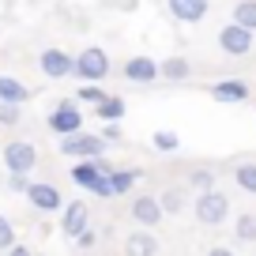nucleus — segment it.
<instances>
[{
  "instance_id": "8",
  "label": "nucleus",
  "mask_w": 256,
  "mask_h": 256,
  "mask_svg": "<svg viewBox=\"0 0 256 256\" xmlns=\"http://www.w3.org/2000/svg\"><path fill=\"white\" fill-rule=\"evenodd\" d=\"M110 162H106V154H98V158H76L72 166V181L80 184V188H90V184L98 181V174H110Z\"/></svg>"
},
{
  "instance_id": "6",
  "label": "nucleus",
  "mask_w": 256,
  "mask_h": 256,
  "mask_svg": "<svg viewBox=\"0 0 256 256\" xmlns=\"http://www.w3.org/2000/svg\"><path fill=\"white\" fill-rule=\"evenodd\" d=\"M38 68L46 80H68L76 76V56H68V49H42Z\"/></svg>"
},
{
  "instance_id": "21",
  "label": "nucleus",
  "mask_w": 256,
  "mask_h": 256,
  "mask_svg": "<svg viewBox=\"0 0 256 256\" xmlns=\"http://www.w3.org/2000/svg\"><path fill=\"white\" fill-rule=\"evenodd\" d=\"M230 19H234V23H241V26H248V30H256V0H238Z\"/></svg>"
},
{
  "instance_id": "16",
  "label": "nucleus",
  "mask_w": 256,
  "mask_h": 256,
  "mask_svg": "<svg viewBox=\"0 0 256 256\" xmlns=\"http://www.w3.org/2000/svg\"><path fill=\"white\" fill-rule=\"evenodd\" d=\"M0 98H4V102H16V106H23L26 98H30V90H26L23 83L16 80V76H4V72H0Z\"/></svg>"
},
{
  "instance_id": "3",
  "label": "nucleus",
  "mask_w": 256,
  "mask_h": 256,
  "mask_svg": "<svg viewBox=\"0 0 256 256\" xmlns=\"http://www.w3.org/2000/svg\"><path fill=\"white\" fill-rule=\"evenodd\" d=\"M76 76H80L83 83H102L106 76H110V53L98 49V46L80 49V56H76Z\"/></svg>"
},
{
  "instance_id": "2",
  "label": "nucleus",
  "mask_w": 256,
  "mask_h": 256,
  "mask_svg": "<svg viewBox=\"0 0 256 256\" xmlns=\"http://www.w3.org/2000/svg\"><path fill=\"white\" fill-rule=\"evenodd\" d=\"M192 211L200 218L204 226H222L226 215H230V200H226V192L218 188H204L196 200H192Z\"/></svg>"
},
{
  "instance_id": "5",
  "label": "nucleus",
  "mask_w": 256,
  "mask_h": 256,
  "mask_svg": "<svg viewBox=\"0 0 256 256\" xmlns=\"http://www.w3.org/2000/svg\"><path fill=\"white\" fill-rule=\"evenodd\" d=\"M4 166H8V174H30L38 166V147L30 140H12L4 147Z\"/></svg>"
},
{
  "instance_id": "9",
  "label": "nucleus",
  "mask_w": 256,
  "mask_h": 256,
  "mask_svg": "<svg viewBox=\"0 0 256 256\" xmlns=\"http://www.w3.org/2000/svg\"><path fill=\"white\" fill-rule=\"evenodd\" d=\"M87 222H90V211H87V204H83V200H72L68 208L60 211V230H64V238L83 234V230H87Z\"/></svg>"
},
{
  "instance_id": "15",
  "label": "nucleus",
  "mask_w": 256,
  "mask_h": 256,
  "mask_svg": "<svg viewBox=\"0 0 256 256\" xmlns=\"http://www.w3.org/2000/svg\"><path fill=\"white\" fill-rule=\"evenodd\" d=\"M124 252L154 256V252H158V238H154V234H147V230H140V234H128V241H124Z\"/></svg>"
},
{
  "instance_id": "25",
  "label": "nucleus",
  "mask_w": 256,
  "mask_h": 256,
  "mask_svg": "<svg viewBox=\"0 0 256 256\" xmlns=\"http://www.w3.org/2000/svg\"><path fill=\"white\" fill-rule=\"evenodd\" d=\"M19 120H23V110H19L16 102H4V98H0V124H4V128H16Z\"/></svg>"
},
{
  "instance_id": "30",
  "label": "nucleus",
  "mask_w": 256,
  "mask_h": 256,
  "mask_svg": "<svg viewBox=\"0 0 256 256\" xmlns=\"http://www.w3.org/2000/svg\"><path fill=\"white\" fill-rule=\"evenodd\" d=\"M8 188L12 192H26V188H30V177H26V174H12L8 177Z\"/></svg>"
},
{
  "instance_id": "31",
  "label": "nucleus",
  "mask_w": 256,
  "mask_h": 256,
  "mask_svg": "<svg viewBox=\"0 0 256 256\" xmlns=\"http://www.w3.org/2000/svg\"><path fill=\"white\" fill-rule=\"evenodd\" d=\"M76 241H80V248H94V230H90V226H87V230H83V234H76Z\"/></svg>"
},
{
  "instance_id": "26",
  "label": "nucleus",
  "mask_w": 256,
  "mask_h": 256,
  "mask_svg": "<svg viewBox=\"0 0 256 256\" xmlns=\"http://www.w3.org/2000/svg\"><path fill=\"white\" fill-rule=\"evenodd\" d=\"M87 192H94L98 200H117V192H113V181H110V174H98V181L90 184Z\"/></svg>"
},
{
  "instance_id": "24",
  "label": "nucleus",
  "mask_w": 256,
  "mask_h": 256,
  "mask_svg": "<svg viewBox=\"0 0 256 256\" xmlns=\"http://www.w3.org/2000/svg\"><path fill=\"white\" fill-rule=\"evenodd\" d=\"M151 147L170 154V151H177V147H181V136H177V132H170V128H158V132L151 136Z\"/></svg>"
},
{
  "instance_id": "23",
  "label": "nucleus",
  "mask_w": 256,
  "mask_h": 256,
  "mask_svg": "<svg viewBox=\"0 0 256 256\" xmlns=\"http://www.w3.org/2000/svg\"><path fill=\"white\" fill-rule=\"evenodd\" d=\"M234 181H238V188H245V192L256 196V162H241V166L234 170Z\"/></svg>"
},
{
  "instance_id": "27",
  "label": "nucleus",
  "mask_w": 256,
  "mask_h": 256,
  "mask_svg": "<svg viewBox=\"0 0 256 256\" xmlns=\"http://www.w3.org/2000/svg\"><path fill=\"white\" fill-rule=\"evenodd\" d=\"M188 188H196V192L215 188V174H211V170H196V174L188 177Z\"/></svg>"
},
{
  "instance_id": "14",
  "label": "nucleus",
  "mask_w": 256,
  "mask_h": 256,
  "mask_svg": "<svg viewBox=\"0 0 256 256\" xmlns=\"http://www.w3.org/2000/svg\"><path fill=\"white\" fill-rule=\"evenodd\" d=\"M211 98H215V102H245L248 83L245 80H218L215 87H211Z\"/></svg>"
},
{
  "instance_id": "28",
  "label": "nucleus",
  "mask_w": 256,
  "mask_h": 256,
  "mask_svg": "<svg viewBox=\"0 0 256 256\" xmlns=\"http://www.w3.org/2000/svg\"><path fill=\"white\" fill-rule=\"evenodd\" d=\"M102 98H106L102 83H83V87H80V102H90V106H98Z\"/></svg>"
},
{
  "instance_id": "1",
  "label": "nucleus",
  "mask_w": 256,
  "mask_h": 256,
  "mask_svg": "<svg viewBox=\"0 0 256 256\" xmlns=\"http://www.w3.org/2000/svg\"><path fill=\"white\" fill-rule=\"evenodd\" d=\"M106 144H110V140L106 136H90V132H68V136H60V154L64 158H98V154H106Z\"/></svg>"
},
{
  "instance_id": "11",
  "label": "nucleus",
  "mask_w": 256,
  "mask_h": 256,
  "mask_svg": "<svg viewBox=\"0 0 256 256\" xmlns=\"http://www.w3.org/2000/svg\"><path fill=\"white\" fill-rule=\"evenodd\" d=\"M120 72H124L128 83H154L158 80V60H151V56H128Z\"/></svg>"
},
{
  "instance_id": "20",
  "label": "nucleus",
  "mask_w": 256,
  "mask_h": 256,
  "mask_svg": "<svg viewBox=\"0 0 256 256\" xmlns=\"http://www.w3.org/2000/svg\"><path fill=\"white\" fill-rule=\"evenodd\" d=\"M184 200H188V192L184 188H166L158 196V204H162V211H166V215H181L184 211Z\"/></svg>"
},
{
  "instance_id": "4",
  "label": "nucleus",
  "mask_w": 256,
  "mask_h": 256,
  "mask_svg": "<svg viewBox=\"0 0 256 256\" xmlns=\"http://www.w3.org/2000/svg\"><path fill=\"white\" fill-rule=\"evenodd\" d=\"M252 42H256V30L234 23V19L222 26V30H218V49H222L226 56H245L248 49H252Z\"/></svg>"
},
{
  "instance_id": "12",
  "label": "nucleus",
  "mask_w": 256,
  "mask_h": 256,
  "mask_svg": "<svg viewBox=\"0 0 256 256\" xmlns=\"http://www.w3.org/2000/svg\"><path fill=\"white\" fill-rule=\"evenodd\" d=\"M23 196L38 211H60V192H56L53 184H46V181H30V188H26Z\"/></svg>"
},
{
  "instance_id": "19",
  "label": "nucleus",
  "mask_w": 256,
  "mask_h": 256,
  "mask_svg": "<svg viewBox=\"0 0 256 256\" xmlns=\"http://www.w3.org/2000/svg\"><path fill=\"white\" fill-rule=\"evenodd\" d=\"M110 181H113V192H117V196H128L140 181V170H110Z\"/></svg>"
},
{
  "instance_id": "7",
  "label": "nucleus",
  "mask_w": 256,
  "mask_h": 256,
  "mask_svg": "<svg viewBox=\"0 0 256 256\" xmlns=\"http://www.w3.org/2000/svg\"><path fill=\"white\" fill-rule=\"evenodd\" d=\"M49 128H53L56 136H68V132H80V128H83V113H80V106H76L72 98H64V102H56V110L49 113Z\"/></svg>"
},
{
  "instance_id": "29",
  "label": "nucleus",
  "mask_w": 256,
  "mask_h": 256,
  "mask_svg": "<svg viewBox=\"0 0 256 256\" xmlns=\"http://www.w3.org/2000/svg\"><path fill=\"white\" fill-rule=\"evenodd\" d=\"M16 245V230H12V218L0 215V252H8V248Z\"/></svg>"
},
{
  "instance_id": "13",
  "label": "nucleus",
  "mask_w": 256,
  "mask_h": 256,
  "mask_svg": "<svg viewBox=\"0 0 256 256\" xmlns=\"http://www.w3.org/2000/svg\"><path fill=\"white\" fill-rule=\"evenodd\" d=\"M166 4L177 23H200L208 16V0H166Z\"/></svg>"
},
{
  "instance_id": "10",
  "label": "nucleus",
  "mask_w": 256,
  "mask_h": 256,
  "mask_svg": "<svg viewBox=\"0 0 256 256\" xmlns=\"http://www.w3.org/2000/svg\"><path fill=\"white\" fill-rule=\"evenodd\" d=\"M162 215H166V211H162V204H158V196H136V200H132V218H136L140 226H147V230H151V226H158L162 222Z\"/></svg>"
},
{
  "instance_id": "18",
  "label": "nucleus",
  "mask_w": 256,
  "mask_h": 256,
  "mask_svg": "<svg viewBox=\"0 0 256 256\" xmlns=\"http://www.w3.org/2000/svg\"><path fill=\"white\" fill-rule=\"evenodd\" d=\"M94 113H98V120H120L128 113V106H124V98H117V94H106L102 102L94 106Z\"/></svg>"
},
{
  "instance_id": "22",
  "label": "nucleus",
  "mask_w": 256,
  "mask_h": 256,
  "mask_svg": "<svg viewBox=\"0 0 256 256\" xmlns=\"http://www.w3.org/2000/svg\"><path fill=\"white\" fill-rule=\"evenodd\" d=\"M234 238H238L241 245H252V241H256V215H238V222H234Z\"/></svg>"
},
{
  "instance_id": "17",
  "label": "nucleus",
  "mask_w": 256,
  "mask_h": 256,
  "mask_svg": "<svg viewBox=\"0 0 256 256\" xmlns=\"http://www.w3.org/2000/svg\"><path fill=\"white\" fill-rule=\"evenodd\" d=\"M188 60L184 56H166V60L158 64V80H174V83H181V80H188Z\"/></svg>"
}]
</instances>
